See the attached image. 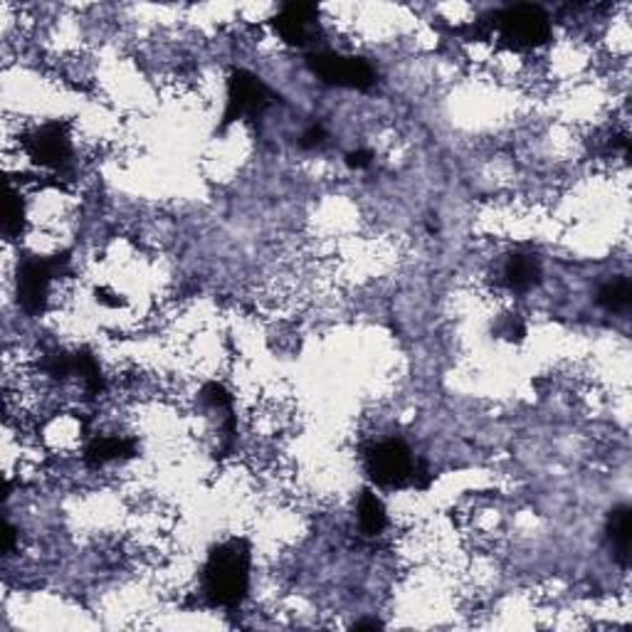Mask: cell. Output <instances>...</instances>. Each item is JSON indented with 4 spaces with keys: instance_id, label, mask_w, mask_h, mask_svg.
<instances>
[{
    "instance_id": "obj_1",
    "label": "cell",
    "mask_w": 632,
    "mask_h": 632,
    "mask_svg": "<svg viewBox=\"0 0 632 632\" xmlns=\"http://www.w3.org/2000/svg\"><path fill=\"white\" fill-rule=\"evenodd\" d=\"M250 563L252 553L242 539L220 543L210 553L206 571H203V590L210 602L222 608H232L245 598L250 586Z\"/></svg>"
},
{
    "instance_id": "obj_2",
    "label": "cell",
    "mask_w": 632,
    "mask_h": 632,
    "mask_svg": "<svg viewBox=\"0 0 632 632\" xmlns=\"http://www.w3.org/2000/svg\"><path fill=\"white\" fill-rule=\"evenodd\" d=\"M309 67L319 80L332 87H346V90H368L376 84V70L361 57L342 55V53H314L309 57Z\"/></svg>"
},
{
    "instance_id": "obj_3",
    "label": "cell",
    "mask_w": 632,
    "mask_h": 632,
    "mask_svg": "<svg viewBox=\"0 0 632 632\" xmlns=\"http://www.w3.org/2000/svg\"><path fill=\"white\" fill-rule=\"evenodd\" d=\"M497 27L504 43L519 50H531L549 41L551 23L539 5H512L497 15Z\"/></svg>"
},
{
    "instance_id": "obj_4",
    "label": "cell",
    "mask_w": 632,
    "mask_h": 632,
    "mask_svg": "<svg viewBox=\"0 0 632 632\" xmlns=\"http://www.w3.org/2000/svg\"><path fill=\"white\" fill-rule=\"evenodd\" d=\"M269 102H272V92H269V87L260 80V77L245 70L232 72L228 82V102H226V112H222L220 131H226L230 124L245 119V116L262 114L269 106Z\"/></svg>"
},
{
    "instance_id": "obj_5",
    "label": "cell",
    "mask_w": 632,
    "mask_h": 632,
    "mask_svg": "<svg viewBox=\"0 0 632 632\" xmlns=\"http://www.w3.org/2000/svg\"><path fill=\"white\" fill-rule=\"evenodd\" d=\"M65 265L67 257H31L23 262L21 269H18V304H21L27 314L43 311V307L47 304V295H50L53 279L60 275Z\"/></svg>"
},
{
    "instance_id": "obj_6",
    "label": "cell",
    "mask_w": 632,
    "mask_h": 632,
    "mask_svg": "<svg viewBox=\"0 0 632 632\" xmlns=\"http://www.w3.org/2000/svg\"><path fill=\"white\" fill-rule=\"evenodd\" d=\"M366 470L381 487H403L415 480L417 467L411 450L401 440H386L366 455Z\"/></svg>"
},
{
    "instance_id": "obj_7",
    "label": "cell",
    "mask_w": 632,
    "mask_h": 632,
    "mask_svg": "<svg viewBox=\"0 0 632 632\" xmlns=\"http://www.w3.org/2000/svg\"><path fill=\"white\" fill-rule=\"evenodd\" d=\"M275 31L281 41L295 47L314 45L319 35V13L309 3H287L275 18Z\"/></svg>"
},
{
    "instance_id": "obj_8",
    "label": "cell",
    "mask_w": 632,
    "mask_h": 632,
    "mask_svg": "<svg viewBox=\"0 0 632 632\" xmlns=\"http://www.w3.org/2000/svg\"><path fill=\"white\" fill-rule=\"evenodd\" d=\"M31 153L41 166L50 169L65 166L72 156V143L70 134H67V126L60 122L41 126L31 139Z\"/></svg>"
},
{
    "instance_id": "obj_9",
    "label": "cell",
    "mask_w": 632,
    "mask_h": 632,
    "mask_svg": "<svg viewBox=\"0 0 632 632\" xmlns=\"http://www.w3.org/2000/svg\"><path fill=\"white\" fill-rule=\"evenodd\" d=\"M541 277V265L537 257L531 255H512L507 267H504V281L514 291H527L537 285Z\"/></svg>"
},
{
    "instance_id": "obj_10",
    "label": "cell",
    "mask_w": 632,
    "mask_h": 632,
    "mask_svg": "<svg viewBox=\"0 0 632 632\" xmlns=\"http://www.w3.org/2000/svg\"><path fill=\"white\" fill-rule=\"evenodd\" d=\"M358 524H361V531L368 537H378L388 527L383 502L374 492H364L361 499H358Z\"/></svg>"
},
{
    "instance_id": "obj_11",
    "label": "cell",
    "mask_w": 632,
    "mask_h": 632,
    "mask_svg": "<svg viewBox=\"0 0 632 632\" xmlns=\"http://www.w3.org/2000/svg\"><path fill=\"white\" fill-rule=\"evenodd\" d=\"M134 452V445L124 437H100L94 440L90 447H87V462L92 467H102L106 462L119 460V457H126Z\"/></svg>"
},
{
    "instance_id": "obj_12",
    "label": "cell",
    "mask_w": 632,
    "mask_h": 632,
    "mask_svg": "<svg viewBox=\"0 0 632 632\" xmlns=\"http://www.w3.org/2000/svg\"><path fill=\"white\" fill-rule=\"evenodd\" d=\"M608 539L612 543V549H616V556L620 559V563H628L630 556V507H618L612 509L610 519H608Z\"/></svg>"
},
{
    "instance_id": "obj_13",
    "label": "cell",
    "mask_w": 632,
    "mask_h": 632,
    "mask_svg": "<svg viewBox=\"0 0 632 632\" xmlns=\"http://www.w3.org/2000/svg\"><path fill=\"white\" fill-rule=\"evenodd\" d=\"M632 301V287L628 279H616L598 291V304L608 311H625Z\"/></svg>"
},
{
    "instance_id": "obj_14",
    "label": "cell",
    "mask_w": 632,
    "mask_h": 632,
    "mask_svg": "<svg viewBox=\"0 0 632 632\" xmlns=\"http://www.w3.org/2000/svg\"><path fill=\"white\" fill-rule=\"evenodd\" d=\"M324 143H326V131L322 129V126H311V129L301 136V146H304V149H322Z\"/></svg>"
},
{
    "instance_id": "obj_15",
    "label": "cell",
    "mask_w": 632,
    "mask_h": 632,
    "mask_svg": "<svg viewBox=\"0 0 632 632\" xmlns=\"http://www.w3.org/2000/svg\"><path fill=\"white\" fill-rule=\"evenodd\" d=\"M371 159H374V156L368 153V151H354V153L346 156L348 166H352V169H366V166H371Z\"/></svg>"
}]
</instances>
